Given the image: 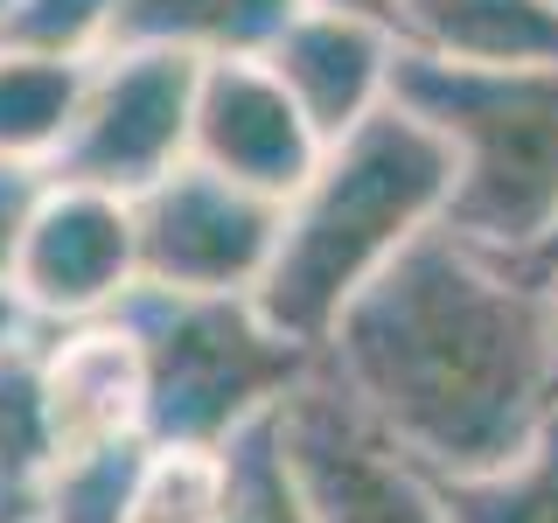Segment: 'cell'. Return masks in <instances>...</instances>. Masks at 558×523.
<instances>
[{"mask_svg":"<svg viewBox=\"0 0 558 523\" xmlns=\"http://www.w3.org/2000/svg\"><path fill=\"white\" fill-rule=\"evenodd\" d=\"M322 377L440 482L488 475L558 418V301L440 223L336 321Z\"/></svg>","mask_w":558,"mask_h":523,"instance_id":"6da1fadb","label":"cell"},{"mask_svg":"<svg viewBox=\"0 0 558 523\" xmlns=\"http://www.w3.org/2000/svg\"><path fill=\"white\" fill-rule=\"evenodd\" d=\"M453 168L405 105H384L371 126L322 154V168L279 209L272 272L258 287V307L287 342L322 356L336 321L377 287L418 238L447 223Z\"/></svg>","mask_w":558,"mask_h":523,"instance_id":"7a4b0ae2","label":"cell"},{"mask_svg":"<svg viewBox=\"0 0 558 523\" xmlns=\"http://www.w3.org/2000/svg\"><path fill=\"white\" fill-rule=\"evenodd\" d=\"M405 112L447 147V231L523 258L558 223V63H398Z\"/></svg>","mask_w":558,"mask_h":523,"instance_id":"3957f363","label":"cell"},{"mask_svg":"<svg viewBox=\"0 0 558 523\" xmlns=\"http://www.w3.org/2000/svg\"><path fill=\"white\" fill-rule=\"evenodd\" d=\"M119 314H126V328L140 336V356H147V440L154 447L223 453L252 426L279 418V405L322 370V356L279 336L252 293H238V301H182V293L140 287Z\"/></svg>","mask_w":558,"mask_h":523,"instance_id":"277c9868","label":"cell"},{"mask_svg":"<svg viewBox=\"0 0 558 523\" xmlns=\"http://www.w3.org/2000/svg\"><path fill=\"white\" fill-rule=\"evenodd\" d=\"M196 77H203V63L168 57V49H112V57H98L92 84H84V112L43 182L140 203L154 182L189 168Z\"/></svg>","mask_w":558,"mask_h":523,"instance_id":"5b68a950","label":"cell"},{"mask_svg":"<svg viewBox=\"0 0 558 523\" xmlns=\"http://www.w3.org/2000/svg\"><path fill=\"white\" fill-rule=\"evenodd\" d=\"M279 447L314 523H447V488L314 370L279 405Z\"/></svg>","mask_w":558,"mask_h":523,"instance_id":"8992f818","label":"cell"},{"mask_svg":"<svg viewBox=\"0 0 558 523\" xmlns=\"http://www.w3.org/2000/svg\"><path fill=\"white\" fill-rule=\"evenodd\" d=\"M133 231H140V287L147 293H182V301L252 293L258 301L279 244V203L231 188L189 161L133 203Z\"/></svg>","mask_w":558,"mask_h":523,"instance_id":"52a82bcc","label":"cell"},{"mask_svg":"<svg viewBox=\"0 0 558 523\" xmlns=\"http://www.w3.org/2000/svg\"><path fill=\"white\" fill-rule=\"evenodd\" d=\"M8 293L22 301V314L43 336L112 321L140 293L133 203L98 196V188H70V182H43L22 223V244H14Z\"/></svg>","mask_w":558,"mask_h":523,"instance_id":"ba28073f","label":"cell"},{"mask_svg":"<svg viewBox=\"0 0 558 523\" xmlns=\"http://www.w3.org/2000/svg\"><path fill=\"white\" fill-rule=\"evenodd\" d=\"M322 133L287 98V84L266 70V57H223L196 77V126H189V161L231 188H252L287 209V196L322 168Z\"/></svg>","mask_w":558,"mask_h":523,"instance_id":"9c48e42d","label":"cell"},{"mask_svg":"<svg viewBox=\"0 0 558 523\" xmlns=\"http://www.w3.org/2000/svg\"><path fill=\"white\" fill-rule=\"evenodd\" d=\"M398 63H405L398 28L356 22V14H287V28L266 42V70L307 112L322 147L371 126L398 98Z\"/></svg>","mask_w":558,"mask_h":523,"instance_id":"30bf717a","label":"cell"},{"mask_svg":"<svg viewBox=\"0 0 558 523\" xmlns=\"http://www.w3.org/2000/svg\"><path fill=\"white\" fill-rule=\"evenodd\" d=\"M35 356H43V398L63 453L147 440V356L126 314L57 328L35 342Z\"/></svg>","mask_w":558,"mask_h":523,"instance_id":"8fae6325","label":"cell"},{"mask_svg":"<svg viewBox=\"0 0 558 523\" xmlns=\"http://www.w3.org/2000/svg\"><path fill=\"white\" fill-rule=\"evenodd\" d=\"M398 42L433 63H558V0H398Z\"/></svg>","mask_w":558,"mask_h":523,"instance_id":"7c38bea8","label":"cell"},{"mask_svg":"<svg viewBox=\"0 0 558 523\" xmlns=\"http://www.w3.org/2000/svg\"><path fill=\"white\" fill-rule=\"evenodd\" d=\"M287 14L293 0H119L112 49H168V57H189V63L266 57V42L287 28Z\"/></svg>","mask_w":558,"mask_h":523,"instance_id":"4fadbf2b","label":"cell"},{"mask_svg":"<svg viewBox=\"0 0 558 523\" xmlns=\"http://www.w3.org/2000/svg\"><path fill=\"white\" fill-rule=\"evenodd\" d=\"M84 84H92V63L0 42V168L22 174L57 168L63 139L84 112Z\"/></svg>","mask_w":558,"mask_h":523,"instance_id":"5bb4252c","label":"cell"},{"mask_svg":"<svg viewBox=\"0 0 558 523\" xmlns=\"http://www.w3.org/2000/svg\"><path fill=\"white\" fill-rule=\"evenodd\" d=\"M440 488H447V523H558V418L510 467L461 475Z\"/></svg>","mask_w":558,"mask_h":523,"instance_id":"9a60e30c","label":"cell"},{"mask_svg":"<svg viewBox=\"0 0 558 523\" xmlns=\"http://www.w3.org/2000/svg\"><path fill=\"white\" fill-rule=\"evenodd\" d=\"M140 467H147V440L63 453L49 488H43V523H126Z\"/></svg>","mask_w":558,"mask_h":523,"instance_id":"2e32d148","label":"cell"},{"mask_svg":"<svg viewBox=\"0 0 558 523\" xmlns=\"http://www.w3.org/2000/svg\"><path fill=\"white\" fill-rule=\"evenodd\" d=\"M223 488H231L223 453L147 440V467H140L126 523H223Z\"/></svg>","mask_w":558,"mask_h":523,"instance_id":"e0dca14e","label":"cell"},{"mask_svg":"<svg viewBox=\"0 0 558 523\" xmlns=\"http://www.w3.org/2000/svg\"><path fill=\"white\" fill-rule=\"evenodd\" d=\"M223 467H231L223 523H314L301 502V482L287 467V447H279V418H266V426H252L244 440L223 447Z\"/></svg>","mask_w":558,"mask_h":523,"instance_id":"ac0fdd59","label":"cell"},{"mask_svg":"<svg viewBox=\"0 0 558 523\" xmlns=\"http://www.w3.org/2000/svg\"><path fill=\"white\" fill-rule=\"evenodd\" d=\"M112 28H119V0H8L0 42L70 57V63H98L112 49Z\"/></svg>","mask_w":558,"mask_h":523,"instance_id":"d6986e66","label":"cell"},{"mask_svg":"<svg viewBox=\"0 0 558 523\" xmlns=\"http://www.w3.org/2000/svg\"><path fill=\"white\" fill-rule=\"evenodd\" d=\"M35 188H43V174L0 168V287H8V272H14V244H22V223L35 209Z\"/></svg>","mask_w":558,"mask_h":523,"instance_id":"ffe728a7","label":"cell"},{"mask_svg":"<svg viewBox=\"0 0 558 523\" xmlns=\"http://www.w3.org/2000/svg\"><path fill=\"white\" fill-rule=\"evenodd\" d=\"M293 14H356V22L398 28V0H293Z\"/></svg>","mask_w":558,"mask_h":523,"instance_id":"44dd1931","label":"cell"},{"mask_svg":"<svg viewBox=\"0 0 558 523\" xmlns=\"http://www.w3.org/2000/svg\"><path fill=\"white\" fill-rule=\"evenodd\" d=\"M35 336H43V328H35L28 314H22V301H14V293L0 287V363H8V356H22V349H28Z\"/></svg>","mask_w":558,"mask_h":523,"instance_id":"7402d4cb","label":"cell"},{"mask_svg":"<svg viewBox=\"0 0 558 523\" xmlns=\"http://www.w3.org/2000/svg\"><path fill=\"white\" fill-rule=\"evenodd\" d=\"M523 266H531L537 279H545V287H551V301H558V223H551V231L531 244V252H523Z\"/></svg>","mask_w":558,"mask_h":523,"instance_id":"603a6c76","label":"cell"},{"mask_svg":"<svg viewBox=\"0 0 558 523\" xmlns=\"http://www.w3.org/2000/svg\"><path fill=\"white\" fill-rule=\"evenodd\" d=\"M0 22H8V0H0Z\"/></svg>","mask_w":558,"mask_h":523,"instance_id":"cb8c5ba5","label":"cell"}]
</instances>
